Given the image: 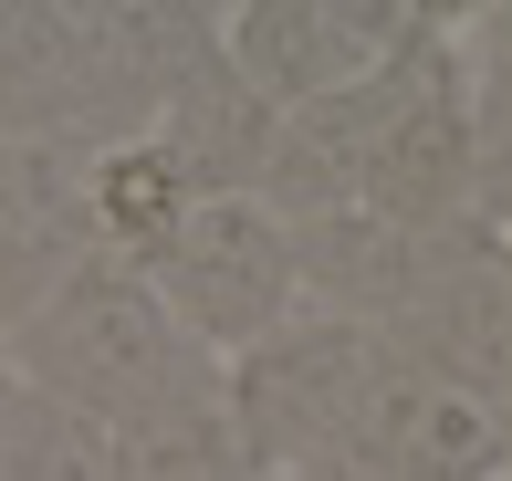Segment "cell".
Segmentation results:
<instances>
[{"instance_id":"9","label":"cell","mask_w":512,"mask_h":481,"mask_svg":"<svg viewBox=\"0 0 512 481\" xmlns=\"http://www.w3.org/2000/svg\"><path fill=\"white\" fill-rule=\"evenodd\" d=\"M115 471H126V481H272L262 461H251L241 419H230L220 366H209V377H189L178 398H157L147 419L115 429Z\"/></svg>"},{"instance_id":"8","label":"cell","mask_w":512,"mask_h":481,"mask_svg":"<svg viewBox=\"0 0 512 481\" xmlns=\"http://www.w3.org/2000/svg\"><path fill=\"white\" fill-rule=\"evenodd\" d=\"M199 199L209 189L189 178V157H178L168 136H115V147L84 157V210H95V251L105 262H147Z\"/></svg>"},{"instance_id":"13","label":"cell","mask_w":512,"mask_h":481,"mask_svg":"<svg viewBox=\"0 0 512 481\" xmlns=\"http://www.w3.org/2000/svg\"><path fill=\"white\" fill-rule=\"evenodd\" d=\"M502 429H512V408H502Z\"/></svg>"},{"instance_id":"7","label":"cell","mask_w":512,"mask_h":481,"mask_svg":"<svg viewBox=\"0 0 512 481\" xmlns=\"http://www.w3.org/2000/svg\"><path fill=\"white\" fill-rule=\"evenodd\" d=\"M84 157L95 147H63V136H0V335H11L74 262H95Z\"/></svg>"},{"instance_id":"6","label":"cell","mask_w":512,"mask_h":481,"mask_svg":"<svg viewBox=\"0 0 512 481\" xmlns=\"http://www.w3.org/2000/svg\"><path fill=\"white\" fill-rule=\"evenodd\" d=\"M283 231H293V272H304V314H335V325H366V335H387L429 293L439 241H450V231H398V220L356 210V199L304 210Z\"/></svg>"},{"instance_id":"3","label":"cell","mask_w":512,"mask_h":481,"mask_svg":"<svg viewBox=\"0 0 512 481\" xmlns=\"http://www.w3.org/2000/svg\"><path fill=\"white\" fill-rule=\"evenodd\" d=\"M377 356H387V335L335 325V314H293L272 346L230 356L220 387H230V419H241L251 461H262L272 481H304L324 450L345 440V419H356V398H366V377H377Z\"/></svg>"},{"instance_id":"12","label":"cell","mask_w":512,"mask_h":481,"mask_svg":"<svg viewBox=\"0 0 512 481\" xmlns=\"http://www.w3.org/2000/svg\"><path fill=\"white\" fill-rule=\"evenodd\" d=\"M460 42H471L481 63H512V0H481V11H460Z\"/></svg>"},{"instance_id":"4","label":"cell","mask_w":512,"mask_h":481,"mask_svg":"<svg viewBox=\"0 0 512 481\" xmlns=\"http://www.w3.org/2000/svg\"><path fill=\"white\" fill-rule=\"evenodd\" d=\"M418 21H429L418 0H230L220 53L272 116H314V105L356 95L377 63H398Z\"/></svg>"},{"instance_id":"2","label":"cell","mask_w":512,"mask_h":481,"mask_svg":"<svg viewBox=\"0 0 512 481\" xmlns=\"http://www.w3.org/2000/svg\"><path fill=\"white\" fill-rule=\"evenodd\" d=\"M157 283V304L178 314V335L230 366L251 346H272V335L304 314V272H293V231L262 210V199H199L189 220H178L168 241L136 262Z\"/></svg>"},{"instance_id":"11","label":"cell","mask_w":512,"mask_h":481,"mask_svg":"<svg viewBox=\"0 0 512 481\" xmlns=\"http://www.w3.org/2000/svg\"><path fill=\"white\" fill-rule=\"evenodd\" d=\"M471 220L512 241V63L471 53Z\"/></svg>"},{"instance_id":"5","label":"cell","mask_w":512,"mask_h":481,"mask_svg":"<svg viewBox=\"0 0 512 481\" xmlns=\"http://www.w3.org/2000/svg\"><path fill=\"white\" fill-rule=\"evenodd\" d=\"M387 356H408L418 377L460 387L502 419L512 408V241H492L481 220H460L439 241V272L429 293L387 325Z\"/></svg>"},{"instance_id":"1","label":"cell","mask_w":512,"mask_h":481,"mask_svg":"<svg viewBox=\"0 0 512 481\" xmlns=\"http://www.w3.org/2000/svg\"><path fill=\"white\" fill-rule=\"evenodd\" d=\"M0 366H11L32 398L74 408L95 429L147 419L157 398H178L189 377H209V356L178 335V314L157 304V283L136 262H74L11 335H0Z\"/></svg>"},{"instance_id":"10","label":"cell","mask_w":512,"mask_h":481,"mask_svg":"<svg viewBox=\"0 0 512 481\" xmlns=\"http://www.w3.org/2000/svg\"><path fill=\"white\" fill-rule=\"evenodd\" d=\"M0 481H126V471H115V429L32 398L0 366Z\"/></svg>"}]
</instances>
